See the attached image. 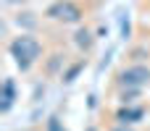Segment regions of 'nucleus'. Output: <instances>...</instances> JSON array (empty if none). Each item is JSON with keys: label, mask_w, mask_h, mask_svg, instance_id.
<instances>
[{"label": "nucleus", "mask_w": 150, "mask_h": 131, "mask_svg": "<svg viewBox=\"0 0 150 131\" xmlns=\"http://www.w3.org/2000/svg\"><path fill=\"white\" fill-rule=\"evenodd\" d=\"M40 53H42V47H40V42H37L32 34H18V37L11 42V55H13V60H16V66H18L21 71H29V68L37 63Z\"/></svg>", "instance_id": "f257e3e1"}, {"label": "nucleus", "mask_w": 150, "mask_h": 131, "mask_svg": "<svg viewBox=\"0 0 150 131\" xmlns=\"http://www.w3.org/2000/svg\"><path fill=\"white\" fill-rule=\"evenodd\" d=\"M47 16H50V18H55V21L74 24V21H79V18H82V11H79V5H74L71 0H58L55 5H50V8H47Z\"/></svg>", "instance_id": "f03ea898"}, {"label": "nucleus", "mask_w": 150, "mask_h": 131, "mask_svg": "<svg viewBox=\"0 0 150 131\" xmlns=\"http://www.w3.org/2000/svg\"><path fill=\"white\" fill-rule=\"evenodd\" d=\"M148 79H150V68H145V66H129L119 74V84L127 89H140Z\"/></svg>", "instance_id": "7ed1b4c3"}, {"label": "nucleus", "mask_w": 150, "mask_h": 131, "mask_svg": "<svg viewBox=\"0 0 150 131\" xmlns=\"http://www.w3.org/2000/svg\"><path fill=\"white\" fill-rule=\"evenodd\" d=\"M11 105H13V81L5 79V84H3V110H8Z\"/></svg>", "instance_id": "20e7f679"}, {"label": "nucleus", "mask_w": 150, "mask_h": 131, "mask_svg": "<svg viewBox=\"0 0 150 131\" xmlns=\"http://www.w3.org/2000/svg\"><path fill=\"white\" fill-rule=\"evenodd\" d=\"M140 116H142V110H140V108H137V110H121V113H119V118H121L124 123H127L129 118H140ZM129 123H132V121H129Z\"/></svg>", "instance_id": "39448f33"}, {"label": "nucleus", "mask_w": 150, "mask_h": 131, "mask_svg": "<svg viewBox=\"0 0 150 131\" xmlns=\"http://www.w3.org/2000/svg\"><path fill=\"white\" fill-rule=\"evenodd\" d=\"M76 37H79V39H76V42H79V45H84V47H87V45H90V32H79V34H76Z\"/></svg>", "instance_id": "423d86ee"}, {"label": "nucleus", "mask_w": 150, "mask_h": 131, "mask_svg": "<svg viewBox=\"0 0 150 131\" xmlns=\"http://www.w3.org/2000/svg\"><path fill=\"white\" fill-rule=\"evenodd\" d=\"M47 131H61V126H58V121H55V118H50V123H47Z\"/></svg>", "instance_id": "0eeeda50"}, {"label": "nucleus", "mask_w": 150, "mask_h": 131, "mask_svg": "<svg viewBox=\"0 0 150 131\" xmlns=\"http://www.w3.org/2000/svg\"><path fill=\"white\" fill-rule=\"evenodd\" d=\"M113 131H127V129H113Z\"/></svg>", "instance_id": "6e6552de"}, {"label": "nucleus", "mask_w": 150, "mask_h": 131, "mask_svg": "<svg viewBox=\"0 0 150 131\" xmlns=\"http://www.w3.org/2000/svg\"><path fill=\"white\" fill-rule=\"evenodd\" d=\"M8 3H18V0H8Z\"/></svg>", "instance_id": "1a4fd4ad"}]
</instances>
